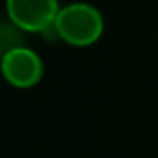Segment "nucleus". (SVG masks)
Returning <instances> with one entry per match:
<instances>
[{
    "label": "nucleus",
    "mask_w": 158,
    "mask_h": 158,
    "mask_svg": "<svg viewBox=\"0 0 158 158\" xmlns=\"http://www.w3.org/2000/svg\"><path fill=\"white\" fill-rule=\"evenodd\" d=\"M10 21L24 32H45L54 28L60 11L58 0H6Z\"/></svg>",
    "instance_id": "obj_2"
},
{
    "label": "nucleus",
    "mask_w": 158,
    "mask_h": 158,
    "mask_svg": "<svg viewBox=\"0 0 158 158\" xmlns=\"http://www.w3.org/2000/svg\"><path fill=\"white\" fill-rule=\"evenodd\" d=\"M54 32L71 47H91L104 32V19L95 6L73 2L60 8L54 21Z\"/></svg>",
    "instance_id": "obj_1"
},
{
    "label": "nucleus",
    "mask_w": 158,
    "mask_h": 158,
    "mask_svg": "<svg viewBox=\"0 0 158 158\" xmlns=\"http://www.w3.org/2000/svg\"><path fill=\"white\" fill-rule=\"evenodd\" d=\"M4 78L19 89H28L43 78V61L28 47H11L2 56Z\"/></svg>",
    "instance_id": "obj_3"
}]
</instances>
